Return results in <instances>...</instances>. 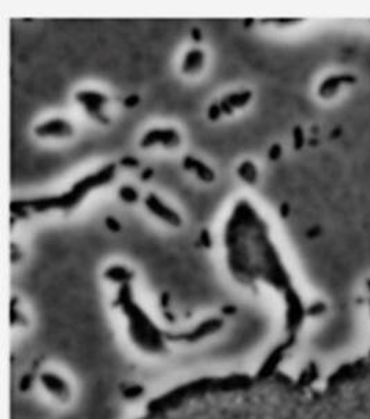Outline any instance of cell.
<instances>
[{
  "mask_svg": "<svg viewBox=\"0 0 370 419\" xmlns=\"http://www.w3.org/2000/svg\"><path fill=\"white\" fill-rule=\"evenodd\" d=\"M154 174H156V171H154V168H153V167H146V168L142 171V174H140V179H142L143 182L150 181V179L154 176Z\"/></svg>",
  "mask_w": 370,
  "mask_h": 419,
  "instance_id": "cell-26",
  "label": "cell"
},
{
  "mask_svg": "<svg viewBox=\"0 0 370 419\" xmlns=\"http://www.w3.org/2000/svg\"><path fill=\"white\" fill-rule=\"evenodd\" d=\"M117 175V164L110 163L106 164L96 171L86 174L80 179H77L68 190H64L57 195L42 196V197H33L28 200H22L24 205L31 211V214H43L49 211H63L68 213L78 207L88 195L98 187L111 184Z\"/></svg>",
  "mask_w": 370,
  "mask_h": 419,
  "instance_id": "cell-2",
  "label": "cell"
},
{
  "mask_svg": "<svg viewBox=\"0 0 370 419\" xmlns=\"http://www.w3.org/2000/svg\"><path fill=\"white\" fill-rule=\"evenodd\" d=\"M224 325L222 319L219 318H211L207 319L203 323H200L198 326H195L193 331L183 332V333H175V335H169V333H164V337L168 340H183V341H194L204 337L207 335L212 333V332L218 331L221 326Z\"/></svg>",
  "mask_w": 370,
  "mask_h": 419,
  "instance_id": "cell-9",
  "label": "cell"
},
{
  "mask_svg": "<svg viewBox=\"0 0 370 419\" xmlns=\"http://www.w3.org/2000/svg\"><path fill=\"white\" fill-rule=\"evenodd\" d=\"M103 276L107 279L108 282L117 283L119 286H122V285L130 283V281L135 278V272L132 269H129L127 265L113 264V265H108L107 268L103 271Z\"/></svg>",
  "mask_w": 370,
  "mask_h": 419,
  "instance_id": "cell-11",
  "label": "cell"
},
{
  "mask_svg": "<svg viewBox=\"0 0 370 419\" xmlns=\"http://www.w3.org/2000/svg\"><path fill=\"white\" fill-rule=\"evenodd\" d=\"M118 166L127 168V169H136L140 167V161H139V158L133 156H124L119 158Z\"/></svg>",
  "mask_w": 370,
  "mask_h": 419,
  "instance_id": "cell-17",
  "label": "cell"
},
{
  "mask_svg": "<svg viewBox=\"0 0 370 419\" xmlns=\"http://www.w3.org/2000/svg\"><path fill=\"white\" fill-rule=\"evenodd\" d=\"M198 243H200V246H203L204 249H211V247L214 246V239H212V236H211V232H209L207 228L200 231Z\"/></svg>",
  "mask_w": 370,
  "mask_h": 419,
  "instance_id": "cell-18",
  "label": "cell"
},
{
  "mask_svg": "<svg viewBox=\"0 0 370 419\" xmlns=\"http://www.w3.org/2000/svg\"><path fill=\"white\" fill-rule=\"evenodd\" d=\"M280 213H282L283 217H286V215H287V213H289V205L282 204V207H280Z\"/></svg>",
  "mask_w": 370,
  "mask_h": 419,
  "instance_id": "cell-29",
  "label": "cell"
},
{
  "mask_svg": "<svg viewBox=\"0 0 370 419\" xmlns=\"http://www.w3.org/2000/svg\"><path fill=\"white\" fill-rule=\"evenodd\" d=\"M253 90L251 89H237L233 92L226 93L224 98L219 99V106L222 108L224 116H233L237 110L245 108L253 100Z\"/></svg>",
  "mask_w": 370,
  "mask_h": 419,
  "instance_id": "cell-7",
  "label": "cell"
},
{
  "mask_svg": "<svg viewBox=\"0 0 370 419\" xmlns=\"http://www.w3.org/2000/svg\"><path fill=\"white\" fill-rule=\"evenodd\" d=\"M234 311H236V307H233V305H226V307H224V310H222V312L227 314V315L233 314Z\"/></svg>",
  "mask_w": 370,
  "mask_h": 419,
  "instance_id": "cell-27",
  "label": "cell"
},
{
  "mask_svg": "<svg viewBox=\"0 0 370 419\" xmlns=\"http://www.w3.org/2000/svg\"><path fill=\"white\" fill-rule=\"evenodd\" d=\"M280 156H282V146H280L279 143H273L272 146L269 147V150H268V157H269V160L276 161V160H279V158H280Z\"/></svg>",
  "mask_w": 370,
  "mask_h": 419,
  "instance_id": "cell-22",
  "label": "cell"
},
{
  "mask_svg": "<svg viewBox=\"0 0 370 419\" xmlns=\"http://www.w3.org/2000/svg\"><path fill=\"white\" fill-rule=\"evenodd\" d=\"M33 135L38 139H69L75 135V127L67 118L53 117L36 124Z\"/></svg>",
  "mask_w": 370,
  "mask_h": 419,
  "instance_id": "cell-6",
  "label": "cell"
},
{
  "mask_svg": "<svg viewBox=\"0 0 370 419\" xmlns=\"http://www.w3.org/2000/svg\"><path fill=\"white\" fill-rule=\"evenodd\" d=\"M74 99L83 108L86 116L93 121L103 125H107L110 122V117L107 114L110 96L107 93L96 89H79L78 92H75Z\"/></svg>",
  "mask_w": 370,
  "mask_h": 419,
  "instance_id": "cell-3",
  "label": "cell"
},
{
  "mask_svg": "<svg viewBox=\"0 0 370 419\" xmlns=\"http://www.w3.org/2000/svg\"><path fill=\"white\" fill-rule=\"evenodd\" d=\"M143 204H145L146 210L150 214L158 218L160 221H162L164 224L169 225L172 228H180L183 225V218H182L180 213L177 210H175L172 205L165 203L154 192H148L145 196Z\"/></svg>",
  "mask_w": 370,
  "mask_h": 419,
  "instance_id": "cell-5",
  "label": "cell"
},
{
  "mask_svg": "<svg viewBox=\"0 0 370 419\" xmlns=\"http://www.w3.org/2000/svg\"><path fill=\"white\" fill-rule=\"evenodd\" d=\"M347 78L344 77H329L326 78L321 85H319V89H318V95L323 99L331 98L337 93V90L340 89L341 84L344 82Z\"/></svg>",
  "mask_w": 370,
  "mask_h": 419,
  "instance_id": "cell-14",
  "label": "cell"
},
{
  "mask_svg": "<svg viewBox=\"0 0 370 419\" xmlns=\"http://www.w3.org/2000/svg\"><path fill=\"white\" fill-rule=\"evenodd\" d=\"M207 63V54L201 48H190L186 50L180 61V72L186 77H195L203 72Z\"/></svg>",
  "mask_w": 370,
  "mask_h": 419,
  "instance_id": "cell-8",
  "label": "cell"
},
{
  "mask_svg": "<svg viewBox=\"0 0 370 419\" xmlns=\"http://www.w3.org/2000/svg\"><path fill=\"white\" fill-rule=\"evenodd\" d=\"M30 383H31V378L30 376H27V378H24L22 382H21V387H22V389H28Z\"/></svg>",
  "mask_w": 370,
  "mask_h": 419,
  "instance_id": "cell-28",
  "label": "cell"
},
{
  "mask_svg": "<svg viewBox=\"0 0 370 419\" xmlns=\"http://www.w3.org/2000/svg\"><path fill=\"white\" fill-rule=\"evenodd\" d=\"M104 224H106V228H107L108 231L113 232V234H118V232L122 231L121 222L118 221L115 217H113V215H107V217L104 218Z\"/></svg>",
  "mask_w": 370,
  "mask_h": 419,
  "instance_id": "cell-19",
  "label": "cell"
},
{
  "mask_svg": "<svg viewBox=\"0 0 370 419\" xmlns=\"http://www.w3.org/2000/svg\"><path fill=\"white\" fill-rule=\"evenodd\" d=\"M224 247L227 269L236 282L244 286L268 283L282 293L292 287L268 222L247 199L234 203L225 222Z\"/></svg>",
  "mask_w": 370,
  "mask_h": 419,
  "instance_id": "cell-1",
  "label": "cell"
},
{
  "mask_svg": "<svg viewBox=\"0 0 370 419\" xmlns=\"http://www.w3.org/2000/svg\"><path fill=\"white\" fill-rule=\"evenodd\" d=\"M118 199L127 204H136L140 200V192L135 186L132 185H121L117 190Z\"/></svg>",
  "mask_w": 370,
  "mask_h": 419,
  "instance_id": "cell-15",
  "label": "cell"
},
{
  "mask_svg": "<svg viewBox=\"0 0 370 419\" xmlns=\"http://www.w3.org/2000/svg\"><path fill=\"white\" fill-rule=\"evenodd\" d=\"M142 393H143V389L140 386H130V387L124 390V394L128 399H136Z\"/></svg>",
  "mask_w": 370,
  "mask_h": 419,
  "instance_id": "cell-24",
  "label": "cell"
},
{
  "mask_svg": "<svg viewBox=\"0 0 370 419\" xmlns=\"http://www.w3.org/2000/svg\"><path fill=\"white\" fill-rule=\"evenodd\" d=\"M40 380H42V383L46 386V389L49 390V391H51L53 394L59 396V397L64 396V394L67 393V390H68L67 383L61 379L60 376L54 375V373H50V372L42 373Z\"/></svg>",
  "mask_w": 370,
  "mask_h": 419,
  "instance_id": "cell-13",
  "label": "cell"
},
{
  "mask_svg": "<svg viewBox=\"0 0 370 419\" xmlns=\"http://www.w3.org/2000/svg\"><path fill=\"white\" fill-rule=\"evenodd\" d=\"M10 260L13 264H17L22 258V250L20 249V246L14 242H11L10 244Z\"/></svg>",
  "mask_w": 370,
  "mask_h": 419,
  "instance_id": "cell-21",
  "label": "cell"
},
{
  "mask_svg": "<svg viewBox=\"0 0 370 419\" xmlns=\"http://www.w3.org/2000/svg\"><path fill=\"white\" fill-rule=\"evenodd\" d=\"M253 24V20H245L244 21V27H250Z\"/></svg>",
  "mask_w": 370,
  "mask_h": 419,
  "instance_id": "cell-30",
  "label": "cell"
},
{
  "mask_svg": "<svg viewBox=\"0 0 370 419\" xmlns=\"http://www.w3.org/2000/svg\"><path fill=\"white\" fill-rule=\"evenodd\" d=\"M190 38L195 43H200L203 40V31L200 30L198 27H193L192 31H190Z\"/></svg>",
  "mask_w": 370,
  "mask_h": 419,
  "instance_id": "cell-25",
  "label": "cell"
},
{
  "mask_svg": "<svg viewBox=\"0 0 370 419\" xmlns=\"http://www.w3.org/2000/svg\"><path fill=\"white\" fill-rule=\"evenodd\" d=\"M222 117H224V113H222V108H221L218 101H215V103L208 106V108H207V118H208L211 122H216V121H219Z\"/></svg>",
  "mask_w": 370,
  "mask_h": 419,
  "instance_id": "cell-16",
  "label": "cell"
},
{
  "mask_svg": "<svg viewBox=\"0 0 370 419\" xmlns=\"http://www.w3.org/2000/svg\"><path fill=\"white\" fill-rule=\"evenodd\" d=\"M140 103V96L139 95H129L124 99L122 104L125 108H135Z\"/></svg>",
  "mask_w": 370,
  "mask_h": 419,
  "instance_id": "cell-23",
  "label": "cell"
},
{
  "mask_svg": "<svg viewBox=\"0 0 370 419\" xmlns=\"http://www.w3.org/2000/svg\"><path fill=\"white\" fill-rule=\"evenodd\" d=\"M236 175L239 176V179L244 182L245 185L255 186L258 182V178H259V171H258V167L253 160L245 158L243 161H240L239 166L236 167Z\"/></svg>",
  "mask_w": 370,
  "mask_h": 419,
  "instance_id": "cell-12",
  "label": "cell"
},
{
  "mask_svg": "<svg viewBox=\"0 0 370 419\" xmlns=\"http://www.w3.org/2000/svg\"><path fill=\"white\" fill-rule=\"evenodd\" d=\"M182 167L187 172L194 174L195 178L204 184H212L216 179V172L214 168L203 161L201 158H197L192 154H186L182 158Z\"/></svg>",
  "mask_w": 370,
  "mask_h": 419,
  "instance_id": "cell-10",
  "label": "cell"
},
{
  "mask_svg": "<svg viewBox=\"0 0 370 419\" xmlns=\"http://www.w3.org/2000/svg\"><path fill=\"white\" fill-rule=\"evenodd\" d=\"M183 137L180 131L175 127H153L148 128L142 135L139 140L140 149H153V147H162L166 150H174L180 147Z\"/></svg>",
  "mask_w": 370,
  "mask_h": 419,
  "instance_id": "cell-4",
  "label": "cell"
},
{
  "mask_svg": "<svg viewBox=\"0 0 370 419\" xmlns=\"http://www.w3.org/2000/svg\"><path fill=\"white\" fill-rule=\"evenodd\" d=\"M292 140H294V147L295 150H300L304 146L305 137H304V132H302L301 127H295L292 129Z\"/></svg>",
  "mask_w": 370,
  "mask_h": 419,
  "instance_id": "cell-20",
  "label": "cell"
}]
</instances>
